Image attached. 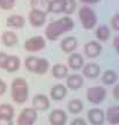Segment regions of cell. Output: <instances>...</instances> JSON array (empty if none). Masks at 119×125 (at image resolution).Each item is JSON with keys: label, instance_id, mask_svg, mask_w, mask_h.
<instances>
[{"label": "cell", "instance_id": "obj_14", "mask_svg": "<svg viewBox=\"0 0 119 125\" xmlns=\"http://www.w3.org/2000/svg\"><path fill=\"white\" fill-rule=\"evenodd\" d=\"M106 119L109 122V124L116 125L119 124V107L113 105L109 107L106 110Z\"/></svg>", "mask_w": 119, "mask_h": 125}, {"label": "cell", "instance_id": "obj_29", "mask_svg": "<svg viewBox=\"0 0 119 125\" xmlns=\"http://www.w3.org/2000/svg\"><path fill=\"white\" fill-rule=\"evenodd\" d=\"M48 70H49V62L44 58H40V60H38V67H37L36 73H38V74H44Z\"/></svg>", "mask_w": 119, "mask_h": 125}, {"label": "cell", "instance_id": "obj_28", "mask_svg": "<svg viewBox=\"0 0 119 125\" xmlns=\"http://www.w3.org/2000/svg\"><path fill=\"white\" fill-rule=\"evenodd\" d=\"M38 60L40 58H36V57H28L26 59V67L31 72H35L37 71V67H38Z\"/></svg>", "mask_w": 119, "mask_h": 125}, {"label": "cell", "instance_id": "obj_9", "mask_svg": "<svg viewBox=\"0 0 119 125\" xmlns=\"http://www.w3.org/2000/svg\"><path fill=\"white\" fill-rule=\"evenodd\" d=\"M49 121L51 125H65L67 122V115L61 109H56L50 114Z\"/></svg>", "mask_w": 119, "mask_h": 125}, {"label": "cell", "instance_id": "obj_13", "mask_svg": "<svg viewBox=\"0 0 119 125\" xmlns=\"http://www.w3.org/2000/svg\"><path fill=\"white\" fill-rule=\"evenodd\" d=\"M50 94H51V97L56 101H60L62 98L66 97L67 95V88L62 85H57L54 86L53 88H51L50 90Z\"/></svg>", "mask_w": 119, "mask_h": 125}, {"label": "cell", "instance_id": "obj_30", "mask_svg": "<svg viewBox=\"0 0 119 125\" xmlns=\"http://www.w3.org/2000/svg\"><path fill=\"white\" fill-rule=\"evenodd\" d=\"M15 0H0V7L2 9H12L14 7Z\"/></svg>", "mask_w": 119, "mask_h": 125}, {"label": "cell", "instance_id": "obj_34", "mask_svg": "<svg viewBox=\"0 0 119 125\" xmlns=\"http://www.w3.org/2000/svg\"><path fill=\"white\" fill-rule=\"evenodd\" d=\"M71 125H87V123H86L84 119H82V118H75L74 121L72 122Z\"/></svg>", "mask_w": 119, "mask_h": 125}, {"label": "cell", "instance_id": "obj_38", "mask_svg": "<svg viewBox=\"0 0 119 125\" xmlns=\"http://www.w3.org/2000/svg\"><path fill=\"white\" fill-rule=\"evenodd\" d=\"M82 2H86V4H96L99 0H81Z\"/></svg>", "mask_w": 119, "mask_h": 125}, {"label": "cell", "instance_id": "obj_8", "mask_svg": "<svg viewBox=\"0 0 119 125\" xmlns=\"http://www.w3.org/2000/svg\"><path fill=\"white\" fill-rule=\"evenodd\" d=\"M88 119L93 125H103L105 121V114L102 109L93 108L88 111Z\"/></svg>", "mask_w": 119, "mask_h": 125}, {"label": "cell", "instance_id": "obj_39", "mask_svg": "<svg viewBox=\"0 0 119 125\" xmlns=\"http://www.w3.org/2000/svg\"><path fill=\"white\" fill-rule=\"evenodd\" d=\"M116 50H117V51H118V53H119V48H118V49H116Z\"/></svg>", "mask_w": 119, "mask_h": 125}, {"label": "cell", "instance_id": "obj_17", "mask_svg": "<svg viewBox=\"0 0 119 125\" xmlns=\"http://www.w3.org/2000/svg\"><path fill=\"white\" fill-rule=\"evenodd\" d=\"M82 85H83V79L81 75L73 74V75H69L67 78V86L71 89H79L82 87Z\"/></svg>", "mask_w": 119, "mask_h": 125}, {"label": "cell", "instance_id": "obj_4", "mask_svg": "<svg viewBox=\"0 0 119 125\" xmlns=\"http://www.w3.org/2000/svg\"><path fill=\"white\" fill-rule=\"evenodd\" d=\"M106 96V89L104 87L101 86H96V87H90L87 89V98L94 104H98L104 101Z\"/></svg>", "mask_w": 119, "mask_h": 125}, {"label": "cell", "instance_id": "obj_7", "mask_svg": "<svg viewBox=\"0 0 119 125\" xmlns=\"http://www.w3.org/2000/svg\"><path fill=\"white\" fill-rule=\"evenodd\" d=\"M29 21L34 27H40L46 21V14L42 9L34 8L29 13Z\"/></svg>", "mask_w": 119, "mask_h": 125}, {"label": "cell", "instance_id": "obj_16", "mask_svg": "<svg viewBox=\"0 0 119 125\" xmlns=\"http://www.w3.org/2000/svg\"><path fill=\"white\" fill-rule=\"evenodd\" d=\"M68 65L73 70H80L83 66V58L80 53H72L68 57Z\"/></svg>", "mask_w": 119, "mask_h": 125}, {"label": "cell", "instance_id": "obj_1", "mask_svg": "<svg viewBox=\"0 0 119 125\" xmlns=\"http://www.w3.org/2000/svg\"><path fill=\"white\" fill-rule=\"evenodd\" d=\"M73 28H74V21L71 18H62L54 21V22L50 23L46 27L45 35H46L49 40L56 41L59 36H61L62 34L72 30Z\"/></svg>", "mask_w": 119, "mask_h": 125}, {"label": "cell", "instance_id": "obj_11", "mask_svg": "<svg viewBox=\"0 0 119 125\" xmlns=\"http://www.w3.org/2000/svg\"><path fill=\"white\" fill-rule=\"evenodd\" d=\"M49 107H50V101L45 95H37L32 100V108L36 110L44 111V110H48Z\"/></svg>", "mask_w": 119, "mask_h": 125}, {"label": "cell", "instance_id": "obj_6", "mask_svg": "<svg viewBox=\"0 0 119 125\" xmlns=\"http://www.w3.org/2000/svg\"><path fill=\"white\" fill-rule=\"evenodd\" d=\"M46 45L44 37L42 36H35V37H31L24 43V49L27 51H30V52H35V51H40L43 50Z\"/></svg>", "mask_w": 119, "mask_h": 125}, {"label": "cell", "instance_id": "obj_33", "mask_svg": "<svg viewBox=\"0 0 119 125\" xmlns=\"http://www.w3.org/2000/svg\"><path fill=\"white\" fill-rule=\"evenodd\" d=\"M0 125H13V122H12V119L0 117Z\"/></svg>", "mask_w": 119, "mask_h": 125}, {"label": "cell", "instance_id": "obj_31", "mask_svg": "<svg viewBox=\"0 0 119 125\" xmlns=\"http://www.w3.org/2000/svg\"><path fill=\"white\" fill-rule=\"evenodd\" d=\"M111 24H112V28H113L115 30L119 31V14L113 15V18L111 20Z\"/></svg>", "mask_w": 119, "mask_h": 125}, {"label": "cell", "instance_id": "obj_22", "mask_svg": "<svg viewBox=\"0 0 119 125\" xmlns=\"http://www.w3.org/2000/svg\"><path fill=\"white\" fill-rule=\"evenodd\" d=\"M62 6H64V1L62 0H51L48 4V12L50 13H61L62 12Z\"/></svg>", "mask_w": 119, "mask_h": 125}, {"label": "cell", "instance_id": "obj_19", "mask_svg": "<svg viewBox=\"0 0 119 125\" xmlns=\"http://www.w3.org/2000/svg\"><path fill=\"white\" fill-rule=\"evenodd\" d=\"M68 74V68L62 64H57L52 68V75L56 76L57 79H64Z\"/></svg>", "mask_w": 119, "mask_h": 125}, {"label": "cell", "instance_id": "obj_26", "mask_svg": "<svg viewBox=\"0 0 119 125\" xmlns=\"http://www.w3.org/2000/svg\"><path fill=\"white\" fill-rule=\"evenodd\" d=\"M83 109V103L80 100H72L68 102V110L72 114H79Z\"/></svg>", "mask_w": 119, "mask_h": 125}, {"label": "cell", "instance_id": "obj_18", "mask_svg": "<svg viewBox=\"0 0 119 125\" xmlns=\"http://www.w3.org/2000/svg\"><path fill=\"white\" fill-rule=\"evenodd\" d=\"M19 67H20V59L15 56H8L7 62L4 66L5 70L8 72H15L19 70Z\"/></svg>", "mask_w": 119, "mask_h": 125}, {"label": "cell", "instance_id": "obj_10", "mask_svg": "<svg viewBox=\"0 0 119 125\" xmlns=\"http://www.w3.org/2000/svg\"><path fill=\"white\" fill-rule=\"evenodd\" d=\"M84 52L89 58H95L102 52V46L99 45V43L91 41V42H88L84 45Z\"/></svg>", "mask_w": 119, "mask_h": 125}, {"label": "cell", "instance_id": "obj_3", "mask_svg": "<svg viewBox=\"0 0 119 125\" xmlns=\"http://www.w3.org/2000/svg\"><path fill=\"white\" fill-rule=\"evenodd\" d=\"M79 18L84 29H93L97 23V16L95 12L87 6H84L80 9Z\"/></svg>", "mask_w": 119, "mask_h": 125}, {"label": "cell", "instance_id": "obj_25", "mask_svg": "<svg viewBox=\"0 0 119 125\" xmlns=\"http://www.w3.org/2000/svg\"><path fill=\"white\" fill-rule=\"evenodd\" d=\"M0 117L12 119L14 117V109L9 104H1L0 105Z\"/></svg>", "mask_w": 119, "mask_h": 125}, {"label": "cell", "instance_id": "obj_2", "mask_svg": "<svg viewBox=\"0 0 119 125\" xmlns=\"http://www.w3.org/2000/svg\"><path fill=\"white\" fill-rule=\"evenodd\" d=\"M28 83L24 79H15L12 82V97L14 102L16 103H24L28 100Z\"/></svg>", "mask_w": 119, "mask_h": 125}, {"label": "cell", "instance_id": "obj_27", "mask_svg": "<svg viewBox=\"0 0 119 125\" xmlns=\"http://www.w3.org/2000/svg\"><path fill=\"white\" fill-rule=\"evenodd\" d=\"M64 6H62V12L66 14H73L76 9V2L75 0H62Z\"/></svg>", "mask_w": 119, "mask_h": 125}, {"label": "cell", "instance_id": "obj_24", "mask_svg": "<svg viewBox=\"0 0 119 125\" xmlns=\"http://www.w3.org/2000/svg\"><path fill=\"white\" fill-rule=\"evenodd\" d=\"M110 35H111V30L109 29V27H106V26H99V27L97 28L96 36L98 40L105 42V41H108V38L110 37Z\"/></svg>", "mask_w": 119, "mask_h": 125}, {"label": "cell", "instance_id": "obj_23", "mask_svg": "<svg viewBox=\"0 0 119 125\" xmlns=\"http://www.w3.org/2000/svg\"><path fill=\"white\" fill-rule=\"evenodd\" d=\"M102 81L105 83V85H112L117 81V73L112 70H108L103 73L102 76Z\"/></svg>", "mask_w": 119, "mask_h": 125}, {"label": "cell", "instance_id": "obj_21", "mask_svg": "<svg viewBox=\"0 0 119 125\" xmlns=\"http://www.w3.org/2000/svg\"><path fill=\"white\" fill-rule=\"evenodd\" d=\"M1 40H2L6 46H13L18 43V36L15 35V32H13V31H6L2 34Z\"/></svg>", "mask_w": 119, "mask_h": 125}, {"label": "cell", "instance_id": "obj_15", "mask_svg": "<svg viewBox=\"0 0 119 125\" xmlns=\"http://www.w3.org/2000/svg\"><path fill=\"white\" fill-rule=\"evenodd\" d=\"M76 46H78V41L75 37H66L65 40H62L61 44H60L61 50L67 53H71L72 51H74Z\"/></svg>", "mask_w": 119, "mask_h": 125}, {"label": "cell", "instance_id": "obj_37", "mask_svg": "<svg viewBox=\"0 0 119 125\" xmlns=\"http://www.w3.org/2000/svg\"><path fill=\"white\" fill-rule=\"evenodd\" d=\"M113 46H115L116 49H118L119 48V35L116 36L115 40H113Z\"/></svg>", "mask_w": 119, "mask_h": 125}, {"label": "cell", "instance_id": "obj_12", "mask_svg": "<svg viewBox=\"0 0 119 125\" xmlns=\"http://www.w3.org/2000/svg\"><path fill=\"white\" fill-rule=\"evenodd\" d=\"M101 73V67L95 62H89L83 67V75L89 79H95Z\"/></svg>", "mask_w": 119, "mask_h": 125}, {"label": "cell", "instance_id": "obj_36", "mask_svg": "<svg viewBox=\"0 0 119 125\" xmlns=\"http://www.w3.org/2000/svg\"><path fill=\"white\" fill-rule=\"evenodd\" d=\"M113 95H115V97L117 98V100H119V85H117L113 88Z\"/></svg>", "mask_w": 119, "mask_h": 125}, {"label": "cell", "instance_id": "obj_35", "mask_svg": "<svg viewBox=\"0 0 119 125\" xmlns=\"http://www.w3.org/2000/svg\"><path fill=\"white\" fill-rule=\"evenodd\" d=\"M5 92H6V83L2 81V79H0V96L4 95Z\"/></svg>", "mask_w": 119, "mask_h": 125}, {"label": "cell", "instance_id": "obj_5", "mask_svg": "<svg viewBox=\"0 0 119 125\" xmlns=\"http://www.w3.org/2000/svg\"><path fill=\"white\" fill-rule=\"evenodd\" d=\"M37 119V111L34 108L23 109L18 117V125H34Z\"/></svg>", "mask_w": 119, "mask_h": 125}, {"label": "cell", "instance_id": "obj_32", "mask_svg": "<svg viewBox=\"0 0 119 125\" xmlns=\"http://www.w3.org/2000/svg\"><path fill=\"white\" fill-rule=\"evenodd\" d=\"M7 58H8V56L4 52H0V68H4L5 64L7 62Z\"/></svg>", "mask_w": 119, "mask_h": 125}, {"label": "cell", "instance_id": "obj_20", "mask_svg": "<svg viewBox=\"0 0 119 125\" xmlns=\"http://www.w3.org/2000/svg\"><path fill=\"white\" fill-rule=\"evenodd\" d=\"M7 26L12 28H22L24 26V19L21 15H10L7 19Z\"/></svg>", "mask_w": 119, "mask_h": 125}]
</instances>
